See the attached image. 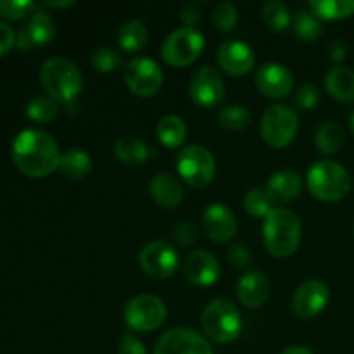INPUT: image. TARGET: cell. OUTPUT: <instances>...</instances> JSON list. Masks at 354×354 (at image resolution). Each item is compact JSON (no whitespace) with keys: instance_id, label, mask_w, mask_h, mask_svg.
Returning a JSON list of instances; mask_svg holds the SVG:
<instances>
[{"instance_id":"1","label":"cell","mask_w":354,"mask_h":354,"mask_svg":"<svg viewBox=\"0 0 354 354\" xmlns=\"http://www.w3.org/2000/svg\"><path fill=\"white\" fill-rule=\"evenodd\" d=\"M59 145L47 131L23 130L12 142V161L21 173L31 178H41L61 165Z\"/></svg>"},{"instance_id":"2","label":"cell","mask_w":354,"mask_h":354,"mask_svg":"<svg viewBox=\"0 0 354 354\" xmlns=\"http://www.w3.org/2000/svg\"><path fill=\"white\" fill-rule=\"evenodd\" d=\"M303 227L296 213L277 207L263 221V242L266 251L275 258H289L299 249Z\"/></svg>"},{"instance_id":"3","label":"cell","mask_w":354,"mask_h":354,"mask_svg":"<svg viewBox=\"0 0 354 354\" xmlns=\"http://www.w3.org/2000/svg\"><path fill=\"white\" fill-rule=\"evenodd\" d=\"M40 82L47 95L62 104L73 102L83 88L82 71L66 57L47 59L41 64Z\"/></svg>"},{"instance_id":"4","label":"cell","mask_w":354,"mask_h":354,"mask_svg":"<svg viewBox=\"0 0 354 354\" xmlns=\"http://www.w3.org/2000/svg\"><path fill=\"white\" fill-rule=\"evenodd\" d=\"M306 187L311 196L324 203L344 199L351 190V175L335 161H317L306 175Z\"/></svg>"},{"instance_id":"5","label":"cell","mask_w":354,"mask_h":354,"mask_svg":"<svg viewBox=\"0 0 354 354\" xmlns=\"http://www.w3.org/2000/svg\"><path fill=\"white\" fill-rule=\"evenodd\" d=\"M201 325L204 337L220 344H228L234 342L242 332L241 311L227 297H216L204 308Z\"/></svg>"},{"instance_id":"6","label":"cell","mask_w":354,"mask_h":354,"mask_svg":"<svg viewBox=\"0 0 354 354\" xmlns=\"http://www.w3.org/2000/svg\"><path fill=\"white\" fill-rule=\"evenodd\" d=\"M176 169L187 185L192 189H204L216 176V161L203 145H189L176 156Z\"/></svg>"},{"instance_id":"7","label":"cell","mask_w":354,"mask_h":354,"mask_svg":"<svg viewBox=\"0 0 354 354\" xmlns=\"http://www.w3.org/2000/svg\"><path fill=\"white\" fill-rule=\"evenodd\" d=\"M206 47V38L197 28H178L166 37L161 45V55L168 64L185 68L196 62Z\"/></svg>"},{"instance_id":"8","label":"cell","mask_w":354,"mask_h":354,"mask_svg":"<svg viewBox=\"0 0 354 354\" xmlns=\"http://www.w3.org/2000/svg\"><path fill=\"white\" fill-rule=\"evenodd\" d=\"M259 130L266 144L275 149H283L296 138L299 130V116L289 106L275 104L265 111Z\"/></svg>"},{"instance_id":"9","label":"cell","mask_w":354,"mask_h":354,"mask_svg":"<svg viewBox=\"0 0 354 354\" xmlns=\"http://www.w3.org/2000/svg\"><path fill=\"white\" fill-rule=\"evenodd\" d=\"M166 317H168V308L165 301L151 294H142L130 299L123 311L124 324L128 325V328L142 334L158 330L166 322Z\"/></svg>"},{"instance_id":"10","label":"cell","mask_w":354,"mask_h":354,"mask_svg":"<svg viewBox=\"0 0 354 354\" xmlns=\"http://www.w3.org/2000/svg\"><path fill=\"white\" fill-rule=\"evenodd\" d=\"M165 76L156 61L149 57H135L124 66V83L133 95L147 99L161 90Z\"/></svg>"},{"instance_id":"11","label":"cell","mask_w":354,"mask_h":354,"mask_svg":"<svg viewBox=\"0 0 354 354\" xmlns=\"http://www.w3.org/2000/svg\"><path fill=\"white\" fill-rule=\"evenodd\" d=\"M138 263L149 277L156 280H165L175 275L178 270L180 254L169 242L156 241L142 248Z\"/></svg>"},{"instance_id":"12","label":"cell","mask_w":354,"mask_h":354,"mask_svg":"<svg viewBox=\"0 0 354 354\" xmlns=\"http://www.w3.org/2000/svg\"><path fill=\"white\" fill-rule=\"evenodd\" d=\"M189 95L197 106L216 107L225 99V83L220 71L213 66H201L189 82Z\"/></svg>"},{"instance_id":"13","label":"cell","mask_w":354,"mask_h":354,"mask_svg":"<svg viewBox=\"0 0 354 354\" xmlns=\"http://www.w3.org/2000/svg\"><path fill=\"white\" fill-rule=\"evenodd\" d=\"M154 354H213V348L199 332L178 327L159 337Z\"/></svg>"},{"instance_id":"14","label":"cell","mask_w":354,"mask_h":354,"mask_svg":"<svg viewBox=\"0 0 354 354\" xmlns=\"http://www.w3.org/2000/svg\"><path fill=\"white\" fill-rule=\"evenodd\" d=\"M330 290L320 280H308L292 296V311L301 320H313L327 308Z\"/></svg>"},{"instance_id":"15","label":"cell","mask_w":354,"mask_h":354,"mask_svg":"<svg viewBox=\"0 0 354 354\" xmlns=\"http://www.w3.org/2000/svg\"><path fill=\"white\" fill-rule=\"evenodd\" d=\"M256 86L268 99H283L294 88V76L279 62H266L256 73Z\"/></svg>"},{"instance_id":"16","label":"cell","mask_w":354,"mask_h":354,"mask_svg":"<svg viewBox=\"0 0 354 354\" xmlns=\"http://www.w3.org/2000/svg\"><path fill=\"white\" fill-rule=\"evenodd\" d=\"M218 64L227 75L245 76L256 64L254 50L242 40H227L218 48Z\"/></svg>"},{"instance_id":"17","label":"cell","mask_w":354,"mask_h":354,"mask_svg":"<svg viewBox=\"0 0 354 354\" xmlns=\"http://www.w3.org/2000/svg\"><path fill=\"white\" fill-rule=\"evenodd\" d=\"M203 227L211 241L225 244L237 234V218L227 204L214 203L203 213Z\"/></svg>"},{"instance_id":"18","label":"cell","mask_w":354,"mask_h":354,"mask_svg":"<svg viewBox=\"0 0 354 354\" xmlns=\"http://www.w3.org/2000/svg\"><path fill=\"white\" fill-rule=\"evenodd\" d=\"M183 273L190 283L197 287H209L218 282L221 275V266L211 252L197 249L189 252L183 265Z\"/></svg>"},{"instance_id":"19","label":"cell","mask_w":354,"mask_h":354,"mask_svg":"<svg viewBox=\"0 0 354 354\" xmlns=\"http://www.w3.org/2000/svg\"><path fill=\"white\" fill-rule=\"evenodd\" d=\"M237 297L249 310L261 308L270 297V282L265 273L248 272L237 283Z\"/></svg>"},{"instance_id":"20","label":"cell","mask_w":354,"mask_h":354,"mask_svg":"<svg viewBox=\"0 0 354 354\" xmlns=\"http://www.w3.org/2000/svg\"><path fill=\"white\" fill-rule=\"evenodd\" d=\"M149 190H151V197L156 201V204L165 209H173L183 201L182 183L169 173H158L151 180Z\"/></svg>"},{"instance_id":"21","label":"cell","mask_w":354,"mask_h":354,"mask_svg":"<svg viewBox=\"0 0 354 354\" xmlns=\"http://www.w3.org/2000/svg\"><path fill=\"white\" fill-rule=\"evenodd\" d=\"M266 190L275 197L277 203H289V201L299 197L301 190H303V178H301L299 173L283 169V171L270 176Z\"/></svg>"},{"instance_id":"22","label":"cell","mask_w":354,"mask_h":354,"mask_svg":"<svg viewBox=\"0 0 354 354\" xmlns=\"http://www.w3.org/2000/svg\"><path fill=\"white\" fill-rule=\"evenodd\" d=\"M325 88L339 102H354V71L346 66H335L325 76Z\"/></svg>"},{"instance_id":"23","label":"cell","mask_w":354,"mask_h":354,"mask_svg":"<svg viewBox=\"0 0 354 354\" xmlns=\"http://www.w3.org/2000/svg\"><path fill=\"white\" fill-rule=\"evenodd\" d=\"M149 40V28L144 21L130 19L121 24L118 31V44L128 54H135L145 47Z\"/></svg>"},{"instance_id":"24","label":"cell","mask_w":354,"mask_h":354,"mask_svg":"<svg viewBox=\"0 0 354 354\" xmlns=\"http://www.w3.org/2000/svg\"><path fill=\"white\" fill-rule=\"evenodd\" d=\"M92 169V158L85 149H69L61 156L59 171L69 180H82Z\"/></svg>"},{"instance_id":"25","label":"cell","mask_w":354,"mask_h":354,"mask_svg":"<svg viewBox=\"0 0 354 354\" xmlns=\"http://www.w3.org/2000/svg\"><path fill=\"white\" fill-rule=\"evenodd\" d=\"M156 133H158L159 142L168 149H176L185 142L187 124L182 118L175 116V114H168V116L161 118L156 127Z\"/></svg>"},{"instance_id":"26","label":"cell","mask_w":354,"mask_h":354,"mask_svg":"<svg viewBox=\"0 0 354 354\" xmlns=\"http://www.w3.org/2000/svg\"><path fill=\"white\" fill-rule=\"evenodd\" d=\"M344 130L335 121H325L315 131V145L322 154H337L344 145Z\"/></svg>"},{"instance_id":"27","label":"cell","mask_w":354,"mask_h":354,"mask_svg":"<svg viewBox=\"0 0 354 354\" xmlns=\"http://www.w3.org/2000/svg\"><path fill=\"white\" fill-rule=\"evenodd\" d=\"M26 37L31 45H47L55 37V23L45 10H35L28 21Z\"/></svg>"},{"instance_id":"28","label":"cell","mask_w":354,"mask_h":354,"mask_svg":"<svg viewBox=\"0 0 354 354\" xmlns=\"http://www.w3.org/2000/svg\"><path fill=\"white\" fill-rule=\"evenodd\" d=\"M114 154L124 165L137 166L149 159V147L142 138L121 137L114 144Z\"/></svg>"},{"instance_id":"29","label":"cell","mask_w":354,"mask_h":354,"mask_svg":"<svg viewBox=\"0 0 354 354\" xmlns=\"http://www.w3.org/2000/svg\"><path fill=\"white\" fill-rule=\"evenodd\" d=\"M310 9L318 19L337 21L354 14V0H313Z\"/></svg>"},{"instance_id":"30","label":"cell","mask_w":354,"mask_h":354,"mask_svg":"<svg viewBox=\"0 0 354 354\" xmlns=\"http://www.w3.org/2000/svg\"><path fill=\"white\" fill-rule=\"evenodd\" d=\"M261 17L266 28L270 31H273V33H283L289 28V24L292 23L289 6L280 2V0H270V2H266L261 9Z\"/></svg>"},{"instance_id":"31","label":"cell","mask_w":354,"mask_h":354,"mask_svg":"<svg viewBox=\"0 0 354 354\" xmlns=\"http://www.w3.org/2000/svg\"><path fill=\"white\" fill-rule=\"evenodd\" d=\"M277 201L266 189H252L245 194L244 207L251 216L266 218L273 209H277Z\"/></svg>"},{"instance_id":"32","label":"cell","mask_w":354,"mask_h":354,"mask_svg":"<svg viewBox=\"0 0 354 354\" xmlns=\"http://www.w3.org/2000/svg\"><path fill=\"white\" fill-rule=\"evenodd\" d=\"M292 30L299 40L313 41L322 35V23L311 10L301 9L292 17Z\"/></svg>"},{"instance_id":"33","label":"cell","mask_w":354,"mask_h":354,"mask_svg":"<svg viewBox=\"0 0 354 354\" xmlns=\"http://www.w3.org/2000/svg\"><path fill=\"white\" fill-rule=\"evenodd\" d=\"M26 114L38 123H48L59 114V102L50 95H35L26 104Z\"/></svg>"},{"instance_id":"34","label":"cell","mask_w":354,"mask_h":354,"mask_svg":"<svg viewBox=\"0 0 354 354\" xmlns=\"http://www.w3.org/2000/svg\"><path fill=\"white\" fill-rule=\"evenodd\" d=\"M251 111L244 106H239V104H230V106L221 107L220 113H218V121L227 130H245L251 124Z\"/></svg>"},{"instance_id":"35","label":"cell","mask_w":354,"mask_h":354,"mask_svg":"<svg viewBox=\"0 0 354 354\" xmlns=\"http://www.w3.org/2000/svg\"><path fill=\"white\" fill-rule=\"evenodd\" d=\"M239 23V10L232 2H220L213 10V24L221 33H228Z\"/></svg>"},{"instance_id":"36","label":"cell","mask_w":354,"mask_h":354,"mask_svg":"<svg viewBox=\"0 0 354 354\" xmlns=\"http://www.w3.org/2000/svg\"><path fill=\"white\" fill-rule=\"evenodd\" d=\"M90 64L99 73H113L121 66V55L111 47H99L93 50Z\"/></svg>"},{"instance_id":"37","label":"cell","mask_w":354,"mask_h":354,"mask_svg":"<svg viewBox=\"0 0 354 354\" xmlns=\"http://www.w3.org/2000/svg\"><path fill=\"white\" fill-rule=\"evenodd\" d=\"M37 9L31 0H0V14L7 19H21Z\"/></svg>"},{"instance_id":"38","label":"cell","mask_w":354,"mask_h":354,"mask_svg":"<svg viewBox=\"0 0 354 354\" xmlns=\"http://www.w3.org/2000/svg\"><path fill=\"white\" fill-rule=\"evenodd\" d=\"M175 239L182 248H189L199 239V228L190 220L180 221L175 227Z\"/></svg>"},{"instance_id":"39","label":"cell","mask_w":354,"mask_h":354,"mask_svg":"<svg viewBox=\"0 0 354 354\" xmlns=\"http://www.w3.org/2000/svg\"><path fill=\"white\" fill-rule=\"evenodd\" d=\"M318 100H320V90H318V86L313 85V83H306V85L301 86L299 92H297L296 106L299 107V109L310 111L317 106Z\"/></svg>"},{"instance_id":"40","label":"cell","mask_w":354,"mask_h":354,"mask_svg":"<svg viewBox=\"0 0 354 354\" xmlns=\"http://www.w3.org/2000/svg\"><path fill=\"white\" fill-rule=\"evenodd\" d=\"M203 19V9L197 2H185L180 9V21L185 28H196Z\"/></svg>"},{"instance_id":"41","label":"cell","mask_w":354,"mask_h":354,"mask_svg":"<svg viewBox=\"0 0 354 354\" xmlns=\"http://www.w3.org/2000/svg\"><path fill=\"white\" fill-rule=\"evenodd\" d=\"M228 259H230L232 265L237 266V268H245V266L251 265L252 252L248 245L234 244L228 249Z\"/></svg>"},{"instance_id":"42","label":"cell","mask_w":354,"mask_h":354,"mask_svg":"<svg viewBox=\"0 0 354 354\" xmlns=\"http://www.w3.org/2000/svg\"><path fill=\"white\" fill-rule=\"evenodd\" d=\"M118 354H147L144 342L135 337L133 334H124L118 346Z\"/></svg>"},{"instance_id":"43","label":"cell","mask_w":354,"mask_h":354,"mask_svg":"<svg viewBox=\"0 0 354 354\" xmlns=\"http://www.w3.org/2000/svg\"><path fill=\"white\" fill-rule=\"evenodd\" d=\"M16 44V31L7 23L0 21V55L7 54Z\"/></svg>"},{"instance_id":"44","label":"cell","mask_w":354,"mask_h":354,"mask_svg":"<svg viewBox=\"0 0 354 354\" xmlns=\"http://www.w3.org/2000/svg\"><path fill=\"white\" fill-rule=\"evenodd\" d=\"M327 52H328V57L332 59L334 62H341L344 61L346 55H348V47H346V44L342 40H332L330 45L327 47Z\"/></svg>"},{"instance_id":"45","label":"cell","mask_w":354,"mask_h":354,"mask_svg":"<svg viewBox=\"0 0 354 354\" xmlns=\"http://www.w3.org/2000/svg\"><path fill=\"white\" fill-rule=\"evenodd\" d=\"M280 354H313V353H311L308 348H303V346H294V348L286 349V351H282Z\"/></svg>"},{"instance_id":"46","label":"cell","mask_w":354,"mask_h":354,"mask_svg":"<svg viewBox=\"0 0 354 354\" xmlns=\"http://www.w3.org/2000/svg\"><path fill=\"white\" fill-rule=\"evenodd\" d=\"M47 3V6H50V7H69V6H73V0H64V2H50V0H48V2H45Z\"/></svg>"},{"instance_id":"47","label":"cell","mask_w":354,"mask_h":354,"mask_svg":"<svg viewBox=\"0 0 354 354\" xmlns=\"http://www.w3.org/2000/svg\"><path fill=\"white\" fill-rule=\"evenodd\" d=\"M349 128H351V131H353V135H354V111H353L351 118H349Z\"/></svg>"}]
</instances>
